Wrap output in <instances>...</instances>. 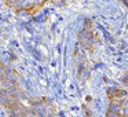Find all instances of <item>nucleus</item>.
Wrapping results in <instances>:
<instances>
[{
	"instance_id": "obj_3",
	"label": "nucleus",
	"mask_w": 128,
	"mask_h": 117,
	"mask_svg": "<svg viewBox=\"0 0 128 117\" xmlns=\"http://www.w3.org/2000/svg\"><path fill=\"white\" fill-rule=\"evenodd\" d=\"M109 106L108 117H127V92L121 88H110L108 91Z\"/></svg>"
},
{
	"instance_id": "obj_2",
	"label": "nucleus",
	"mask_w": 128,
	"mask_h": 117,
	"mask_svg": "<svg viewBox=\"0 0 128 117\" xmlns=\"http://www.w3.org/2000/svg\"><path fill=\"white\" fill-rule=\"evenodd\" d=\"M77 0H4V3L20 14H36L39 10L44 8L48 4L54 6H66Z\"/></svg>"
},
{
	"instance_id": "obj_1",
	"label": "nucleus",
	"mask_w": 128,
	"mask_h": 117,
	"mask_svg": "<svg viewBox=\"0 0 128 117\" xmlns=\"http://www.w3.org/2000/svg\"><path fill=\"white\" fill-rule=\"evenodd\" d=\"M0 105L11 117H51L55 106L44 98L26 94L18 73L0 58Z\"/></svg>"
},
{
	"instance_id": "obj_4",
	"label": "nucleus",
	"mask_w": 128,
	"mask_h": 117,
	"mask_svg": "<svg viewBox=\"0 0 128 117\" xmlns=\"http://www.w3.org/2000/svg\"><path fill=\"white\" fill-rule=\"evenodd\" d=\"M122 2H124V3H125V0H122Z\"/></svg>"
}]
</instances>
